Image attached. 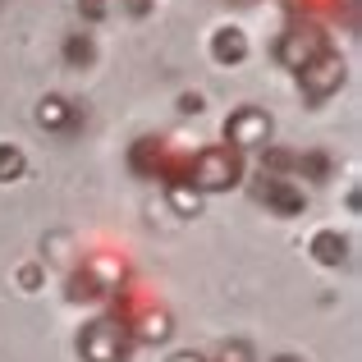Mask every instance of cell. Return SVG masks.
<instances>
[{
	"mask_svg": "<svg viewBox=\"0 0 362 362\" xmlns=\"http://www.w3.org/2000/svg\"><path fill=\"white\" fill-rule=\"evenodd\" d=\"M234 156L230 151H206L202 156V184L206 188H225V184H234Z\"/></svg>",
	"mask_w": 362,
	"mask_h": 362,
	"instance_id": "1",
	"label": "cell"
},
{
	"mask_svg": "<svg viewBox=\"0 0 362 362\" xmlns=\"http://www.w3.org/2000/svg\"><path fill=\"white\" fill-rule=\"evenodd\" d=\"M339 78H344V64H339V60H330V55H326V60H317L312 69H303V83H308V88L317 92V97H326V92L335 88Z\"/></svg>",
	"mask_w": 362,
	"mask_h": 362,
	"instance_id": "2",
	"label": "cell"
},
{
	"mask_svg": "<svg viewBox=\"0 0 362 362\" xmlns=\"http://www.w3.org/2000/svg\"><path fill=\"white\" fill-rule=\"evenodd\" d=\"M18 165H23V160H18V151H5V147H0V175H18Z\"/></svg>",
	"mask_w": 362,
	"mask_h": 362,
	"instance_id": "3",
	"label": "cell"
}]
</instances>
